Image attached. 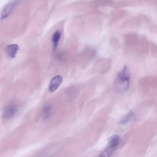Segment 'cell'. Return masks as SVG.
Instances as JSON below:
<instances>
[{
    "instance_id": "3",
    "label": "cell",
    "mask_w": 157,
    "mask_h": 157,
    "mask_svg": "<svg viewBox=\"0 0 157 157\" xmlns=\"http://www.w3.org/2000/svg\"><path fill=\"white\" fill-rule=\"evenodd\" d=\"M62 81V78L60 75H57L51 80L49 87V91L50 93L55 91L58 88Z\"/></svg>"
},
{
    "instance_id": "6",
    "label": "cell",
    "mask_w": 157,
    "mask_h": 157,
    "mask_svg": "<svg viewBox=\"0 0 157 157\" xmlns=\"http://www.w3.org/2000/svg\"><path fill=\"white\" fill-rule=\"evenodd\" d=\"M120 140V137L118 136H112L109 140L108 147L114 150L118 145Z\"/></svg>"
},
{
    "instance_id": "4",
    "label": "cell",
    "mask_w": 157,
    "mask_h": 157,
    "mask_svg": "<svg viewBox=\"0 0 157 157\" xmlns=\"http://www.w3.org/2000/svg\"><path fill=\"white\" fill-rule=\"evenodd\" d=\"M17 111V108L14 106H11L6 108L3 112V116L6 119H10L13 117Z\"/></svg>"
},
{
    "instance_id": "8",
    "label": "cell",
    "mask_w": 157,
    "mask_h": 157,
    "mask_svg": "<svg viewBox=\"0 0 157 157\" xmlns=\"http://www.w3.org/2000/svg\"><path fill=\"white\" fill-rule=\"evenodd\" d=\"M51 110V108L49 106H46L44 108L43 113L44 119H46L49 117L50 115Z\"/></svg>"
},
{
    "instance_id": "7",
    "label": "cell",
    "mask_w": 157,
    "mask_h": 157,
    "mask_svg": "<svg viewBox=\"0 0 157 157\" xmlns=\"http://www.w3.org/2000/svg\"><path fill=\"white\" fill-rule=\"evenodd\" d=\"M61 37V33L59 31H56L54 34L52 41L53 44L54 50H55L58 44Z\"/></svg>"
},
{
    "instance_id": "9",
    "label": "cell",
    "mask_w": 157,
    "mask_h": 157,
    "mask_svg": "<svg viewBox=\"0 0 157 157\" xmlns=\"http://www.w3.org/2000/svg\"><path fill=\"white\" fill-rule=\"evenodd\" d=\"M133 115L132 113L130 112L121 120V124L126 123L131 118Z\"/></svg>"
},
{
    "instance_id": "5",
    "label": "cell",
    "mask_w": 157,
    "mask_h": 157,
    "mask_svg": "<svg viewBox=\"0 0 157 157\" xmlns=\"http://www.w3.org/2000/svg\"><path fill=\"white\" fill-rule=\"evenodd\" d=\"M19 49V47L17 45L12 44L8 45L6 48L8 55L11 58H15Z\"/></svg>"
},
{
    "instance_id": "1",
    "label": "cell",
    "mask_w": 157,
    "mask_h": 157,
    "mask_svg": "<svg viewBox=\"0 0 157 157\" xmlns=\"http://www.w3.org/2000/svg\"><path fill=\"white\" fill-rule=\"evenodd\" d=\"M130 80L129 70L127 66L118 73L115 81V88L116 91L119 93L125 92L128 89Z\"/></svg>"
},
{
    "instance_id": "2",
    "label": "cell",
    "mask_w": 157,
    "mask_h": 157,
    "mask_svg": "<svg viewBox=\"0 0 157 157\" xmlns=\"http://www.w3.org/2000/svg\"><path fill=\"white\" fill-rule=\"evenodd\" d=\"M18 3V1H15L10 3L5 7L2 13V20L6 18L11 14Z\"/></svg>"
}]
</instances>
